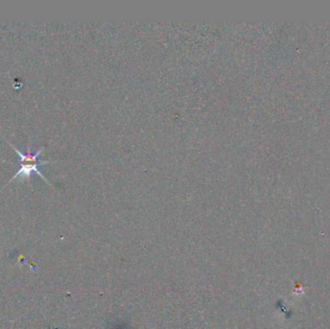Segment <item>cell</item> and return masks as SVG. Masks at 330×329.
Segmentation results:
<instances>
[{
    "label": "cell",
    "mask_w": 330,
    "mask_h": 329,
    "mask_svg": "<svg viewBox=\"0 0 330 329\" xmlns=\"http://www.w3.org/2000/svg\"><path fill=\"white\" fill-rule=\"evenodd\" d=\"M52 161H44V162H41V163H17V165L19 166V171L17 174L14 175V177L12 179L9 180V182L15 180L17 178L21 177L22 179H30L31 175L33 173H36L38 174L42 179L44 180H46L48 183H50V185H51V183L50 182V180L48 179H46L44 177V175L39 171V167L42 166V165H45V164H48V163H51Z\"/></svg>",
    "instance_id": "6da1fadb"
},
{
    "label": "cell",
    "mask_w": 330,
    "mask_h": 329,
    "mask_svg": "<svg viewBox=\"0 0 330 329\" xmlns=\"http://www.w3.org/2000/svg\"><path fill=\"white\" fill-rule=\"evenodd\" d=\"M10 144V146L15 150L19 156L21 157V163H41V162H44L45 160H39L38 157L40 156V154L42 153V152L44 151V147H42L41 149L36 151V152H32L30 149V146L27 147V152L25 153V152H20L19 150L17 149L14 145H12L10 142H8Z\"/></svg>",
    "instance_id": "7a4b0ae2"
}]
</instances>
